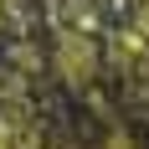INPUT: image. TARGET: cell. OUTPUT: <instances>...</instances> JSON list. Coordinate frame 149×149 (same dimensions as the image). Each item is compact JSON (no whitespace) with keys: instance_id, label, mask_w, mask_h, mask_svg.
<instances>
[{"instance_id":"cell-1","label":"cell","mask_w":149,"mask_h":149,"mask_svg":"<svg viewBox=\"0 0 149 149\" xmlns=\"http://www.w3.org/2000/svg\"><path fill=\"white\" fill-rule=\"evenodd\" d=\"M57 67H62V77H67L72 88H82L93 77V67H98V46H93L88 36H62L57 41Z\"/></svg>"}]
</instances>
